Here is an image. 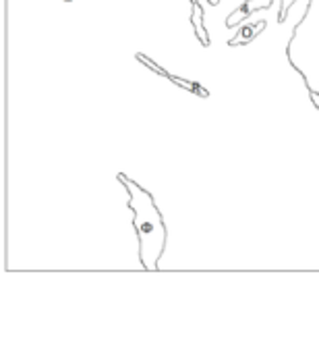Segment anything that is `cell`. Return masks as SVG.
Returning <instances> with one entry per match:
<instances>
[{"label": "cell", "mask_w": 319, "mask_h": 355, "mask_svg": "<svg viewBox=\"0 0 319 355\" xmlns=\"http://www.w3.org/2000/svg\"><path fill=\"white\" fill-rule=\"evenodd\" d=\"M191 21H193V27H195V33L199 37V42L203 46L210 44V37H208V31L203 27V10H201V4H197V0L193 2V15H191Z\"/></svg>", "instance_id": "obj_4"}, {"label": "cell", "mask_w": 319, "mask_h": 355, "mask_svg": "<svg viewBox=\"0 0 319 355\" xmlns=\"http://www.w3.org/2000/svg\"><path fill=\"white\" fill-rule=\"evenodd\" d=\"M311 100H313V104L319 108V94H316V92H311Z\"/></svg>", "instance_id": "obj_6"}, {"label": "cell", "mask_w": 319, "mask_h": 355, "mask_svg": "<svg viewBox=\"0 0 319 355\" xmlns=\"http://www.w3.org/2000/svg\"><path fill=\"white\" fill-rule=\"evenodd\" d=\"M293 2L295 0H282V6H280V15H278V19H280V23L286 19V15H289V8L293 6Z\"/></svg>", "instance_id": "obj_5"}, {"label": "cell", "mask_w": 319, "mask_h": 355, "mask_svg": "<svg viewBox=\"0 0 319 355\" xmlns=\"http://www.w3.org/2000/svg\"><path fill=\"white\" fill-rule=\"evenodd\" d=\"M272 2H274V0H245V2L226 19V25H228V27H235V25L243 23V21H245L249 15H253L255 10L272 6Z\"/></svg>", "instance_id": "obj_2"}, {"label": "cell", "mask_w": 319, "mask_h": 355, "mask_svg": "<svg viewBox=\"0 0 319 355\" xmlns=\"http://www.w3.org/2000/svg\"><path fill=\"white\" fill-rule=\"evenodd\" d=\"M116 179L129 193V208L133 210V225L139 237V258L145 270L156 272L160 258L166 250V223L162 212L158 210L149 191H145L139 183L118 173Z\"/></svg>", "instance_id": "obj_1"}, {"label": "cell", "mask_w": 319, "mask_h": 355, "mask_svg": "<svg viewBox=\"0 0 319 355\" xmlns=\"http://www.w3.org/2000/svg\"><path fill=\"white\" fill-rule=\"evenodd\" d=\"M266 29V21H255V23H245L239 33L235 35V40H230V46H243L249 44L251 40H255L262 31Z\"/></svg>", "instance_id": "obj_3"}, {"label": "cell", "mask_w": 319, "mask_h": 355, "mask_svg": "<svg viewBox=\"0 0 319 355\" xmlns=\"http://www.w3.org/2000/svg\"><path fill=\"white\" fill-rule=\"evenodd\" d=\"M191 2H195V0H191ZM210 2H212V4H218L220 0H210Z\"/></svg>", "instance_id": "obj_7"}]
</instances>
